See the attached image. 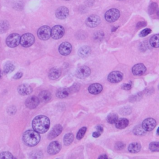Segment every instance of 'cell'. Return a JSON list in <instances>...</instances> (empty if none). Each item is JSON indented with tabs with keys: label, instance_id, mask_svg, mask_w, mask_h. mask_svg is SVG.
Here are the masks:
<instances>
[{
	"label": "cell",
	"instance_id": "1f68e13d",
	"mask_svg": "<svg viewBox=\"0 0 159 159\" xmlns=\"http://www.w3.org/2000/svg\"><path fill=\"white\" fill-rule=\"evenodd\" d=\"M103 132V127L101 125H98L96 127V131L93 133V136L94 137L97 138L101 136Z\"/></svg>",
	"mask_w": 159,
	"mask_h": 159
},
{
	"label": "cell",
	"instance_id": "5b68a950",
	"mask_svg": "<svg viewBox=\"0 0 159 159\" xmlns=\"http://www.w3.org/2000/svg\"><path fill=\"white\" fill-rule=\"evenodd\" d=\"M38 37L42 40H47L51 37V29L48 26H43L37 31Z\"/></svg>",
	"mask_w": 159,
	"mask_h": 159
},
{
	"label": "cell",
	"instance_id": "7a4b0ae2",
	"mask_svg": "<svg viewBox=\"0 0 159 159\" xmlns=\"http://www.w3.org/2000/svg\"><path fill=\"white\" fill-rule=\"evenodd\" d=\"M23 140L24 144L30 147H34L39 144L40 140L39 133L34 130H27L23 136Z\"/></svg>",
	"mask_w": 159,
	"mask_h": 159
},
{
	"label": "cell",
	"instance_id": "ba28073f",
	"mask_svg": "<svg viewBox=\"0 0 159 159\" xmlns=\"http://www.w3.org/2000/svg\"><path fill=\"white\" fill-rule=\"evenodd\" d=\"M90 74H91L90 69L88 67L85 65L79 67L75 72L76 77L81 79H84L88 77L90 75Z\"/></svg>",
	"mask_w": 159,
	"mask_h": 159
},
{
	"label": "cell",
	"instance_id": "bcb514c9",
	"mask_svg": "<svg viewBox=\"0 0 159 159\" xmlns=\"http://www.w3.org/2000/svg\"><path fill=\"white\" fill-rule=\"evenodd\" d=\"M158 130H159V129L158 128V129H157V135L158 134Z\"/></svg>",
	"mask_w": 159,
	"mask_h": 159
},
{
	"label": "cell",
	"instance_id": "8fae6325",
	"mask_svg": "<svg viewBox=\"0 0 159 159\" xmlns=\"http://www.w3.org/2000/svg\"><path fill=\"white\" fill-rule=\"evenodd\" d=\"M101 23L100 18L97 15H91L86 20V24L87 26L94 28L97 27Z\"/></svg>",
	"mask_w": 159,
	"mask_h": 159
},
{
	"label": "cell",
	"instance_id": "7402d4cb",
	"mask_svg": "<svg viewBox=\"0 0 159 159\" xmlns=\"http://www.w3.org/2000/svg\"><path fill=\"white\" fill-rule=\"evenodd\" d=\"M71 94L70 88H62L57 90L56 93V96L59 98H65L69 96Z\"/></svg>",
	"mask_w": 159,
	"mask_h": 159
},
{
	"label": "cell",
	"instance_id": "2e32d148",
	"mask_svg": "<svg viewBox=\"0 0 159 159\" xmlns=\"http://www.w3.org/2000/svg\"><path fill=\"white\" fill-rule=\"evenodd\" d=\"M63 130V128L61 124H57L52 129L48 135V138L49 139H53L59 136Z\"/></svg>",
	"mask_w": 159,
	"mask_h": 159
},
{
	"label": "cell",
	"instance_id": "e575fe53",
	"mask_svg": "<svg viewBox=\"0 0 159 159\" xmlns=\"http://www.w3.org/2000/svg\"><path fill=\"white\" fill-rule=\"evenodd\" d=\"M13 158V155L9 152H3L0 153V159H12Z\"/></svg>",
	"mask_w": 159,
	"mask_h": 159
},
{
	"label": "cell",
	"instance_id": "b9f144b4",
	"mask_svg": "<svg viewBox=\"0 0 159 159\" xmlns=\"http://www.w3.org/2000/svg\"><path fill=\"white\" fill-rule=\"evenodd\" d=\"M23 74L22 72H18L14 77H13V78L15 79V80H18V79H20L22 77H23Z\"/></svg>",
	"mask_w": 159,
	"mask_h": 159
},
{
	"label": "cell",
	"instance_id": "c3c4849f",
	"mask_svg": "<svg viewBox=\"0 0 159 159\" xmlns=\"http://www.w3.org/2000/svg\"><path fill=\"white\" fill-rule=\"evenodd\" d=\"M65 1H69V0H65Z\"/></svg>",
	"mask_w": 159,
	"mask_h": 159
},
{
	"label": "cell",
	"instance_id": "f1b7e54d",
	"mask_svg": "<svg viewBox=\"0 0 159 159\" xmlns=\"http://www.w3.org/2000/svg\"><path fill=\"white\" fill-rule=\"evenodd\" d=\"M15 69V67L12 63L7 62L4 66L3 71H4L5 73L8 74V73H10L13 72Z\"/></svg>",
	"mask_w": 159,
	"mask_h": 159
},
{
	"label": "cell",
	"instance_id": "52a82bcc",
	"mask_svg": "<svg viewBox=\"0 0 159 159\" xmlns=\"http://www.w3.org/2000/svg\"><path fill=\"white\" fill-rule=\"evenodd\" d=\"M65 34V29L61 25H56L51 29V36L54 39H61Z\"/></svg>",
	"mask_w": 159,
	"mask_h": 159
},
{
	"label": "cell",
	"instance_id": "d6a6232c",
	"mask_svg": "<svg viewBox=\"0 0 159 159\" xmlns=\"http://www.w3.org/2000/svg\"><path fill=\"white\" fill-rule=\"evenodd\" d=\"M149 149L152 152H159V143L158 142H151L149 145Z\"/></svg>",
	"mask_w": 159,
	"mask_h": 159
},
{
	"label": "cell",
	"instance_id": "ac0fdd59",
	"mask_svg": "<svg viewBox=\"0 0 159 159\" xmlns=\"http://www.w3.org/2000/svg\"><path fill=\"white\" fill-rule=\"evenodd\" d=\"M18 91L20 94L23 96L29 95L32 92V88L30 85H28L26 84H23L18 86Z\"/></svg>",
	"mask_w": 159,
	"mask_h": 159
},
{
	"label": "cell",
	"instance_id": "836d02e7",
	"mask_svg": "<svg viewBox=\"0 0 159 159\" xmlns=\"http://www.w3.org/2000/svg\"><path fill=\"white\" fill-rule=\"evenodd\" d=\"M87 128L86 127H83L78 132L77 134V139L78 140H81L85 136Z\"/></svg>",
	"mask_w": 159,
	"mask_h": 159
},
{
	"label": "cell",
	"instance_id": "7c38bea8",
	"mask_svg": "<svg viewBox=\"0 0 159 159\" xmlns=\"http://www.w3.org/2000/svg\"><path fill=\"white\" fill-rule=\"evenodd\" d=\"M72 50V45L67 42H65L62 43L59 47V53L64 56H67L69 55Z\"/></svg>",
	"mask_w": 159,
	"mask_h": 159
},
{
	"label": "cell",
	"instance_id": "3957f363",
	"mask_svg": "<svg viewBox=\"0 0 159 159\" xmlns=\"http://www.w3.org/2000/svg\"><path fill=\"white\" fill-rule=\"evenodd\" d=\"M120 17V11L116 8H112L106 12L104 15L105 19L109 23H114Z\"/></svg>",
	"mask_w": 159,
	"mask_h": 159
},
{
	"label": "cell",
	"instance_id": "ee69618b",
	"mask_svg": "<svg viewBox=\"0 0 159 159\" xmlns=\"http://www.w3.org/2000/svg\"><path fill=\"white\" fill-rule=\"evenodd\" d=\"M108 156L107 155H100L99 157H98V158H108Z\"/></svg>",
	"mask_w": 159,
	"mask_h": 159
},
{
	"label": "cell",
	"instance_id": "277c9868",
	"mask_svg": "<svg viewBox=\"0 0 159 159\" xmlns=\"http://www.w3.org/2000/svg\"><path fill=\"white\" fill-rule=\"evenodd\" d=\"M35 42V37L31 33H26L21 37L20 44L24 47H31Z\"/></svg>",
	"mask_w": 159,
	"mask_h": 159
},
{
	"label": "cell",
	"instance_id": "5bb4252c",
	"mask_svg": "<svg viewBox=\"0 0 159 159\" xmlns=\"http://www.w3.org/2000/svg\"><path fill=\"white\" fill-rule=\"evenodd\" d=\"M39 102L40 101L38 97L35 96H31L26 99L25 104L27 108L29 109H34L36 107H37V106L39 104Z\"/></svg>",
	"mask_w": 159,
	"mask_h": 159
},
{
	"label": "cell",
	"instance_id": "8992f818",
	"mask_svg": "<svg viewBox=\"0 0 159 159\" xmlns=\"http://www.w3.org/2000/svg\"><path fill=\"white\" fill-rule=\"evenodd\" d=\"M20 39L21 36L19 34L16 33L11 34L6 39V44L10 47H16L20 44Z\"/></svg>",
	"mask_w": 159,
	"mask_h": 159
},
{
	"label": "cell",
	"instance_id": "83f0119b",
	"mask_svg": "<svg viewBox=\"0 0 159 159\" xmlns=\"http://www.w3.org/2000/svg\"><path fill=\"white\" fill-rule=\"evenodd\" d=\"M146 132L147 131L143 129L142 126H140V125L136 126L133 130L134 134L136 136H144L146 134Z\"/></svg>",
	"mask_w": 159,
	"mask_h": 159
},
{
	"label": "cell",
	"instance_id": "6da1fadb",
	"mask_svg": "<svg viewBox=\"0 0 159 159\" xmlns=\"http://www.w3.org/2000/svg\"><path fill=\"white\" fill-rule=\"evenodd\" d=\"M50 125V122L48 118L43 115L36 116L32 123L34 130L40 134H44L48 131Z\"/></svg>",
	"mask_w": 159,
	"mask_h": 159
},
{
	"label": "cell",
	"instance_id": "d4e9b609",
	"mask_svg": "<svg viewBox=\"0 0 159 159\" xmlns=\"http://www.w3.org/2000/svg\"><path fill=\"white\" fill-rule=\"evenodd\" d=\"M141 149V145L138 142H133L129 145L128 150L131 153H137Z\"/></svg>",
	"mask_w": 159,
	"mask_h": 159
},
{
	"label": "cell",
	"instance_id": "4dcf8cb0",
	"mask_svg": "<svg viewBox=\"0 0 159 159\" xmlns=\"http://www.w3.org/2000/svg\"><path fill=\"white\" fill-rule=\"evenodd\" d=\"M118 119V116L115 113H111L107 117V121L110 124H115Z\"/></svg>",
	"mask_w": 159,
	"mask_h": 159
},
{
	"label": "cell",
	"instance_id": "7bdbcfd3",
	"mask_svg": "<svg viewBox=\"0 0 159 159\" xmlns=\"http://www.w3.org/2000/svg\"><path fill=\"white\" fill-rule=\"evenodd\" d=\"M147 24L144 21H141V22H139L137 23V28H140V27H144V26H146Z\"/></svg>",
	"mask_w": 159,
	"mask_h": 159
},
{
	"label": "cell",
	"instance_id": "f35d334b",
	"mask_svg": "<svg viewBox=\"0 0 159 159\" xmlns=\"http://www.w3.org/2000/svg\"><path fill=\"white\" fill-rule=\"evenodd\" d=\"M80 86L77 84V83H75L74 84L71 88H69L70 90V91H71V93H75L76 91H78V90L80 89Z\"/></svg>",
	"mask_w": 159,
	"mask_h": 159
},
{
	"label": "cell",
	"instance_id": "60d3db41",
	"mask_svg": "<svg viewBox=\"0 0 159 159\" xmlns=\"http://www.w3.org/2000/svg\"><path fill=\"white\" fill-rule=\"evenodd\" d=\"M132 86L131 84L129 83H126V84H123L121 86V88L122 89L124 90H129L131 88Z\"/></svg>",
	"mask_w": 159,
	"mask_h": 159
},
{
	"label": "cell",
	"instance_id": "ffe728a7",
	"mask_svg": "<svg viewBox=\"0 0 159 159\" xmlns=\"http://www.w3.org/2000/svg\"><path fill=\"white\" fill-rule=\"evenodd\" d=\"M78 56L82 58H86L91 54V48L89 46L85 45L80 48L78 52Z\"/></svg>",
	"mask_w": 159,
	"mask_h": 159
},
{
	"label": "cell",
	"instance_id": "44dd1931",
	"mask_svg": "<svg viewBox=\"0 0 159 159\" xmlns=\"http://www.w3.org/2000/svg\"><path fill=\"white\" fill-rule=\"evenodd\" d=\"M62 74V71L58 68H52L48 72V78L50 80H56L59 78Z\"/></svg>",
	"mask_w": 159,
	"mask_h": 159
},
{
	"label": "cell",
	"instance_id": "ab89813d",
	"mask_svg": "<svg viewBox=\"0 0 159 159\" xmlns=\"http://www.w3.org/2000/svg\"><path fill=\"white\" fill-rule=\"evenodd\" d=\"M116 149L118 150H122L125 147V144H124L122 142H118L116 144Z\"/></svg>",
	"mask_w": 159,
	"mask_h": 159
},
{
	"label": "cell",
	"instance_id": "4316f807",
	"mask_svg": "<svg viewBox=\"0 0 159 159\" xmlns=\"http://www.w3.org/2000/svg\"><path fill=\"white\" fill-rule=\"evenodd\" d=\"M74 139V136L72 133H68L65 135L64 137V143L65 145H69L72 144Z\"/></svg>",
	"mask_w": 159,
	"mask_h": 159
},
{
	"label": "cell",
	"instance_id": "9a60e30c",
	"mask_svg": "<svg viewBox=\"0 0 159 159\" xmlns=\"http://www.w3.org/2000/svg\"><path fill=\"white\" fill-rule=\"evenodd\" d=\"M146 67L143 64H137L132 69V74L135 76H141L146 72Z\"/></svg>",
	"mask_w": 159,
	"mask_h": 159
},
{
	"label": "cell",
	"instance_id": "d6986e66",
	"mask_svg": "<svg viewBox=\"0 0 159 159\" xmlns=\"http://www.w3.org/2000/svg\"><path fill=\"white\" fill-rule=\"evenodd\" d=\"M103 90V86L99 83H93L88 87V91L92 94H98Z\"/></svg>",
	"mask_w": 159,
	"mask_h": 159
},
{
	"label": "cell",
	"instance_id": "4fadbf2b",
	"mask_svg": "<svg viewBox=\"0 0 159 159\" xmlns=\"http://www.w3.org/2000/svg\"><path fill=\"white\" fill-rule=\"evenodd\" d=\"M157 122L153 118H147L145 119L142 124V127L146 131H152L156 126Z\"/></svg>",
	"mask_w": 159,
	"mask_h": 159
},
{
	"label": "cell",
	"instance_id": "603a6c76",
	"mask_svg": "<svg viewBox=\"0 0 159 159\" xmlns=\"http://www.w3.org/2000/svg\"><path fill=\"white\" fill-rule=\"evenodd\" d=\"M51 98H52L51 93L49 91L46 90L41 91L39 93V97H38L39 101L43 103H46L49 101L51 99Z\"/></svg>",
	"mask_w": 159,
	"mask_h": 159
},
{
	"label": "cell",
	"instance_id": "8d00e7d4",
	"mask_svg": "<svg viewBox=\"0 0 159 159\" xmlns=\"http://www.w3.org/2000/svg\"><path fill=\"white\" fill-rule=\"evenodd\" d=\"M152 32L151 29H145L144 30H142L140 34H139V36L141 37H145L147 36V35H149V34H150Z\"/></svg>",
	"mask_w": 159,
	"mask_h": 159
},
{
	"label": "cell",
	"instance_id": "9c48e42d",
	"mask_svg": "<svg viewBox=\"0 0 159 159\" xmlns=\"http://www.w3.org/2000/svg\"><path fill=\"white\" fill-rule=\"evenodd\" d=\"M61 144L58 141L52 142L47 147V152L49 155H54L58 153L61 150Z\"/></svg>",
	"mask_w": 159,
	"mask_h": 159
},
{
	"label": "cell",
	"instance_id": "7dc6e473",
	"mask_svg": "<svg viewBox=\"0 0 159 159\" xmlns=\"http://www.w3.org/2000/svg\"><path fill=\"white\" fill-rule=\"evenodd\" d=\"M118 1H124V0H118Z\"/></svg>",
	"mask_w": 159,
	"mask_h": 159
},
{
	"label": "cell",
	"instance_id": "30bf717a",
	"mask_svg": "<svg viewBox=\"0 0 159 159\" xmlns=\"http://www.w3.org/2000/svg\"><path fill=\"white\" fill-rule=\"evenodd\" d=\"M123 79V74L121 72L115 71L110 73L108 76V80L112 83H117Z\"/></svg>",
	"mask_w": 159,
	"mask_h": 159
},
{
	"label": "cell",
	"instance_id": "d590c367",
	"mask_svg": "<svg viewBox=\"0 0 159 159\" xmlns=\"http://www.w3.org/2000/svg\"><path fill=\"white\" fill-rule=\"evenodd\" d=\"M157 9V4L156 3H152L149 7V13L150 15H152Z\"/></svg>",
	"mask_w": 159,
	"mask_h": 159
},
{
	"label": "cell",
	"instance_id": "f546056e",
	"mask_svg": "<svg viewBox=\"0 0 159 159\" xmlns=\"http://www.w3.org/2000/svg\"><path fill=\"white\" fill-rule=\"evenodd\" d=\"M9 29V23L6 21L0 22V33H4Z\"/></svg>",
	"mask_w": 159,
	"mask_h": 159
},
{
	"label": "cell",
	"instance_id": "e0dca14e",
	"mask_svg": "<svg viewBox=\"0 0 159 159\" xmlns=\"http://www.w3.org/2000/svg\"><path fill=\"white\" fill-rule=\"evenodd\" d=\"M69 15V10L65 6H61L56 11V16L59 19H64Z\"/></svg>",
	"mask_w": 159,
	"mask_h": 159
},
{
	"label": "cell",
	"instance_id": "cb8c5ba5",
	"mask_svg": "<svg viewBox=\"0 0 159 159\" xmlns=\"http://www.w3.org/2000/svg\"><path fill=\"white\" fill-rule=\"evenodd\" d=\"M115 124L116 128L119 129H123L126 128L129 125V120L126 118H121L118 119Z\"/></svg>",
	"mask_w": 159,
	"mask_h": 159
},
{
	"label": "cell",
	"instance_id": "f6af8a7d",
	"mask_svg": "<svg viewBox=\"0 0 159 159\" xmlns=\"http://www.w3.org/2000/svg\"><path fill=\"white\" fill-rule=\"evenodd\" d=\"M2 70L0 69V79L2 78Z\"/></svg>",
	"mask_w": 159,
	"mask_h": 159
},
{
	"label": "cell",
	"instance_id": "74e56055",
	"mask_svg": "<svg viewBox=\"0 0 159 159\" xmlns=\"http://www.w3.org/2000/svg\"><path fill=\"white\" fill-rule=\"evenodd\" d=\"M142 97V93H139L135 95H133L132 96H131V98H130V101H138L139 99H140Z\"/></svg>",
	"mask_w": 159,
	"mask_h": 159
},
{
	"label": "cell",
	"instance_id": "484cf974",
	"mask_svg": "<svg viewBox=\"0 0 159 159\" xmlns=\"http://www.w3.org/2000/svg\"><path fill=\"white\" fill-rule=\"evenodd\" d=\"M150 44L152 47L158 48L159 47V35L156 34L153 36L150 39Z\"/></svg>",
	"mask_w": 159,
	"mask_h": 159
}]
</instances>
